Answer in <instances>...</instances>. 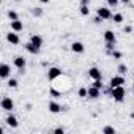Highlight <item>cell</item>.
Returning a JSON list of instances; mask_svg holds the SVG:
<instances>
[{
    "label": "cell",
    "mask_w": 134,
    "mask_h": 134,
    "mask_svg": "<svg viewBox=\"0 0 134 134\" xmlns=\"http://www.w3.org/2000/svg\"><path fill=\"white\" fill-rule=\"evenodd\" d=\"M125 88H123V85H120V87H115V88H110V96L117 101V103H121L123 99H125Z\"/></svg>",
    "instance_id": "1"
},
{
    "label": "cell",
    "mask_w": 134,
    "mask_h": 134,
    "mask_svg": "<svg viewBox=\"0 0 134 134\" xmlns=\"http://www.w3.org/2000/svg\"><path fill=\"white\" fill-rule=\"evenodd\" d=\"M96 14L103 19V21H107V19H112V13H110V10L107 8V7H99L98 10H96Z\"/></svg>",
    "instance_id": "2"
},
{
    "label": "cell",
    "mask_w": 134,
    "mask_h": 134,
    "mask_svg": "<svg viewBox=\"0 0 134 134\" xmlns=\"http://www.w3.org/2000/svg\"><path fill=\"white\" fill-rule=\"evenodd\" d=\"M60 76H62V70L57 68V66H52V68L47 70V79H49V81H54V79H57V77H60Z\"/></svg>",
    "instance_id": "3"
},
{
    "label": "cell",
    "mask_w": 134,
    "mask_h": 134,
    "mask_svg": "<svg viewBox=\"0 0 134 134\" xmlns=\"http://www.w3.org/2000/svg\"><path fill=\"white\" fill-rule=\"evenodd\" d=\"M13 107H14L13 99H11L10 96H3V99H2V109H3V110H7V112H11V110H13Z\"/></svg>",
    "instance_id": "4"
},
{
    "label": "cell",
    "mask_w": 134,
    "mask_h": 134,
    "mask_svg": "<svg viewBox=\"0 0 134 134\" xmlns=\"http://www.w3.org/2000/svg\"><path fill=\"white\" fill-rule=\"evenodd\" d=\"M7 41H8L10 44H13V46H16V44H19V43H21L19 35H18L16 32H10V33H7Z\"/></svg>",
    "instance_id": "5"
},
{
    "label": "cell",
    "mask_w": 134,
    "mask_h": 134,
    "mask_svg": "<svg viewBox=\"0 0 134 134\" xmlns=\"http://www.w3.org/2000/svg\"><path fill=\"white\" fill-rule=\"evenodd\" d=\"M123 84H125V77H123V76H114V77L110 79V82H109L110 88L120 87V85H123Z\"/></svg>",
    "instance_id": "6"
},
{
    "label": "cell",
    "mask_w": 134,
    "mask_h": 134,
    "mask_svg": "<svg viewBox=\"0 0 134 134\" xmlns=\"http://www.w3.org/2000/svg\"><path fill=\"white\" fill-rule=\"evenodd\" d=\"M13 65L16 66L18 70H24L25 68V65H27V60L24 58V57H21V55H18L14 60H13Z\"/></svg>",
    "instance_id": "7"
},
{
    "label": "cell",
    "mask_w": 134,
    "mask_h": 134,
    "mask_svg": "<svg viewBox=\"0 0 134 134\" xmlns=\"http://www.w3.org/2000/svg\"><path fill=\"white\" fill-rule=\"evenodd\" d=\"M10 73H11L10 65H7V63H2V65H0V77H2V79H7V77L10 76Z\"/></svg>",
    "instance_id": "8"
},
{
    "label": "cell",
    "mask_w": 134,
    "mask_h": 134,
    "mask_svg": "<svg viewBox=\"0 0 134 134\" xmlns=\"http://www.w3.org/2000/svg\"><path fill=\"white\" fill-rule=\"evenodd\" d=\"M88 77H92L93 81H96V79H101V77H103V74H101V70H99V68H96V66L90 68V70H88Z\"/></svg>",
    "instance_id": "9"
},
{
    "label": "cell",
    "mask_w": 134,
    "mask_h": 134,
    "mask_svg": "<svg viewBox=\"0 0 134 134\" xmlns=\"http://www.w3.org/2000/svg\"><path fill=\"white\" fill-rule=\"evenodd\" d=\"M99 96H101V88H96V87L92 85V87L88 88V98H90V99H98Z\"/></svg>",
    "instance_id": "10"
},
{
    "label": "cell",
    "mask_w": 134,
    "mask_h": 134,
    "mask_svg": "<svg viewBox=\"0 0 134 134\" xmlns=\"http://www.w3.org/2000/svg\"><path fill=\"white\" fill-rule=\"evenodd\" d=\"M104 41H106V43H112V44H115V41H117L115 33H114L112 30H106V32H104Z\"/></svg>",
    "instance_id": "11"
},
{
    "label": "cell",
    "mask_w": 134,
    "mask_h": 134,
    "mask_svg": "<svg viewBox=\"0 0 134 134\" xmlns=\"http://www.w3.org/2000/svg\"><path fill=\"white\" fill-rule=\"evenodd\" d=\"M47 109H49V112H52V114H58V112L62 110V106H60L58 103H55V101H49Z\"/></svg>",
    "instance_id": "12"
},
{
    "label": "cell",
    "mask_w": 134,
    "mask_h": 134,
    "mask_svg": "<svg viewBox=\"0 0 134 134\" xmlns=\"http://www.w3.org/2000/svg\"><path fill=\"white\" fill-rule=\"evenodd\" d=\"M84 49H85V47H84V44H82L81 41H74V43L71 44V51L76 52V54H82Z\"/></svg>",
    "instance_id": "13"
},
{
    "label": "cell",
    "mask_w": 134,
    "mask_h": 134,
    "mask_svg": "<svg viewBox=\"0 0 134 134\" xmlns=\"http://www.w3.org/2000/svg\"><path fill=\"white\" fill-rule=\"evenodd\" d=\"M25 49H27V52H30V54H33V55H36V54H40V47H36L33 43H27L25 44Z\"/></svg>",
    "instance_id": "14"
},
{
    "label": "cell",
    "mask_w": 134,
    "mask_h": 134,
    "mask_svg": "<svg viewBox=\"0 0 134 134\" xmlns=\"http://www.w3.org/2000/svg\"><path fill=\"white\" fill-rule=\"evenodd\" d=\"M22 29H24V25H22V22H21L19 19L11 21V30H13V32H21Z\"/></svg>",
    "instance_id": "15"
},
{
    "label": "cell",
    "mask_w": 134,
    "mask_h": 134,
    "mask_svg": "<svg viewBox=\"0 0 134 134\" xmlns=\"http://www.w3.org/2000/svg\"><path fill=\"white\" fill-rule=\"evenodd\" d=\"M30 43H33L36 47H40V49H41V46H43V38H41L40 35H32V38H30Z\"/></svg>",
    "instance_id": "16"
},
{
    "label": "cell",
    "mask_w": 134,
    "mask_h": 134,
    "mask_svg": "<svg viewBox=\"0 0 134 134\" xmlns=\"http://www.w3.org/2000/svg\"><path fill=\"white\" fill-rule=\"evenodd\" d=\"M7 125H8L10 128H18L19 123H18V118H16L14 115H8V117H7Z\"/></svg>",
    "instance_id": "17"
},
{
    "label": "cell",
    "mask_w": 134,
    "mask_h": 134,
    "mask_svg": "<svg viewBox=\"0 0 134 134\" xmlns=\"http://www.w3.org/2000/svg\"><path fill=\"white\" fill-rule=\"evenodd\" d=\"M112 19H114L115 24H120V22H123V14H121V13H115V14L112 16Z\"/></svg>",
    "instance_id": "18"
},
{
    "label": "cell",
    "mask_w": 134,
    "mask_h": 134,
    "mask_svg": "<svg viewBox=\"0 0 134 134\" xmlns=\"http://www.w3.org/2000/svg\"><path fill=\"white\" fill-rule=\"evenodd\" d=\"M103 132H104V134H115L117 129H115L114 126H104V128H103Z\"/></svg>",
    "instance_id": "19"
},
{
    "label": "cell",
    "mask_w": 134,
    "mask_h": 134,
    "mask_svg": "<svg viewBox=\"0 0 134 134\" xmlns=\"http://www.w3.org/2000/svg\"><path fill=\"white\" fill-rule=\"evenodd\" d=\"M81 14H82V16H88V14H90L88 5H81Z\"/></svg>",
    "instance_id": "20"
},
{
    "label": "cell",
    "mask_w": 134,
    "mask_h": 134,
    "mask_svg": "<svg viewBox=\"0 0 134 134\" xmlns=\"http://www.w3.org/2000/svg\"><path fill=\"white\" fill-rule=\"evenodd\" d=\"M8 18H10L11 21H16V19H19V14H18L16 11H13V10H10V11H8Z\"/></svg>",
    "instance_id": "21"
},
{
    "label": "cell",
    "mask_w": 134,
    "mask_h": 134,
    "mask_svg": "<svg viewBox=\"0 0 134 134\" xmlns=\"http://www.w3.org/2000/svg\"><path fill=\"white\" fill-rule=\"evenodd\" d=\"M77 95H79L81 98H87V96H88V90L82 87V88H79V92H77Z\"/></svg>",
    "instance_id": "22"
},
{
    "label": "cell",
    "mask_w": 134,
    "mask_h": 134,
    "mask_svg": "<svg viewBox=\"0 0 134 134\" xmlns=\"http://www.w3.org/2000/svg\"><path fill=\"white\" fill-rule=\"evenodd\" d=\"M117 70H118V73H120L121 76H123V74H126V71H128L126 65H123V63H120V65H118V68H117Z\"/></svg>",
    "instance_id": "23"
},
{
    "label": "cell",
    "mask_w": 134,
    "mask_h": 134,
    "mask_svg": "<svg viewBox=\"0 0 134 134\" xmlns=\"http://www.w3.org/2000/svg\"><path fill=\"white\" fill-rule=\"evenodd\" d=\"M106 2H107L109 8H115V7H117V3L120 2V0H106Z\"/></svg>",
    "instance_id": "24"
},
{
    "label": "cell",
    "mask_w": 134,
    "mask_h": 134,
    "mask_svg": "<svg viewBox=\"0 0 134 134\" xmlns=\"http://www.w3.org/2000/svg\"><path fill=\"white\" fill-rule=\"evenodd\" d=\"M8 87H10V88H16V87H18V81H16V79H10V81H8Z\"/></svg>",
    "instance_id": "25"
},
{
    "label": "cell",
    "mask_w": 134,
    "mask_h": 134,
    "mask_svg": "<svg viewBox=\"0 0 134 134\" xmlns=\"http://www.w3.org/2000/svg\"><path fill=\"white\" fill-rule=\"evenodd\" d=\"M49 95L54 96V98H60V92H57L55 88H51V90H49Z\"/></svg>",
    "instance_id": "26"
},
{
    "label": "cell",
    "mask_w": 134,
    "mask_h": 134,
    "mask_svg": "<svg viewBox=\"0 0 134 134\" xmlns=\"http://www.w3.org/2000/svg\"><path fill=\"white\" fill-rule=\"evenodd\" d=\"M93 87H96V88H103V82H101V79L93 81Z\"/></svg>",
    "instance_id": "27"
},
{
    "label": "cell",
    "mask_w": 134,
    "mask_h": 134,
    "mask_svg": "<svg viewBox=\"0 0 134 134\" xmlns=\"http://www.w3.org/2000/svg\"><path fill=\"white\" fill-rule=\"evenodd\" d=\"M109 55H112V57H115V58H120V57H121V54H120L118 51H110Z\"/></svg>",
    "instance_id": "28"
},
{
    "label": "cell",
    "mask_w": 134,
    "mask_h": 134,
    "mask_svg": "<svg viewBox=\"0 0 134 134\" xmlns=\"http://www.w3.org/2000/svg\"><path fill=\"white\" fill-rule=\"evenodd\" d=\"M33 14L35 16H43V10L41 8H33Z\"/></svg>",
    "instance_id": "29"
},
{
    "label": "cell",
    "mask_w": 134,
    "mask_h": 134,
    "mask_svg": "<svg viewBox=\"0 0 134 134\" xmlns=\"http://www.w3.org/2000/svg\"><path fill=\"white\" fill-rule=\"evenodd\" d=\"M131 32H132V27H131V25L125 27V33H131Z\"/></svg>",
    "instance_id": "30"
},
{
    "label": "cell",
    "mask_w": 134,
    "mask_h": 134,
    "mask_svg": "<svg viewBox=\"0 0 134 134\" xmlns=\"http://www.w3.org/2000/svg\"><path fill=\"white\" fill-rule=\"evenodd\" d=\"M63 131H65V129H63V128H57V129H55V131H54V132H57V134H62V132H63Z\"/></svg>",
    "instance_id": "31"
},
{
    "label": "cell",
    "mask_w": 134,
    "mask_h": 134,
    "mask_svg": "<svg viewBox=\"0 0 134 134\" xmlns=\"http://www.w3.org/2000/svg\"><path fill=\"white\" fill-rule=\"evenodd\" d=\"M93 21H95V22H96V24H99V22H101V21H103V19H101V18H99V16H96V18H95V19H93Z\"/></svg>",
    "instance_id": "32"
},
{
    "label": "cell",
    "mask_w": 134,
    "mask_h": 134,
    "mask_svg": "<svg viewBox=\"0 0 134 134\" xmlns=\"http://www.w3.org/2000/svg\"><path fill=\"white\" fill-rule=\"evenodd\" d=\"M88 3H90V0H82V3H81V5H88Z\"/></svg>",
    "instance_id": "33"
},
{
    "label": "cell",
    "mask_w": 134,
    "mask_h": 134,
    "mask_svg": "<svg viewBox=\"0 0 134 134\" xmlns=\"http://www.w3.org/2000/svg\"><path fill=\"white\" fill-rule=\"evenodd\" d=\"M38 2H41V3H49V0H38Z\"/></svg>",
    "instance_id": "34"
},
{
    "label": "cell",
    "mask_w": 134,
    "mask_h": 134,
    "mask_svg": "<svg viewBox=\"0 0 134 134\" xmlns=\"http://www.w3.org/2000/svg\"><path fill=\"white\" fill-rule=\"evenodd\" d=\"M120 2H121V3H129L131 0H120Z\"/></svg>",
    "instance_id": "35"
},
{
    "label": "cell",
    "mask_w": 134,
    "mask_h": 134,
    "mask_svg": "<svg viewBox=\"0 0 134 134\" xmlns=\"http://www.w3.org/2000/svg\"><path fill=\"white\" fill-rule=\"evenodd\" d=\"M131 118H132V120H134V112H132V114H131Z\"/></svg>",
    "instance_id": "36"
},
{
    "label": "cell",
    "mask_w": 134,
    "mask_h": 134,
    "mask_svg": "<svg viewBox=\"0 0 134 134\" xmlns=\"http://www.w3.org/2000/svg\"><path fill=\"white\" fill-rule=\"evenodd\" d=\"M132 90H134V84H132Z\"/></svg>",
    "instance_id": "37"
}]
</instances>
